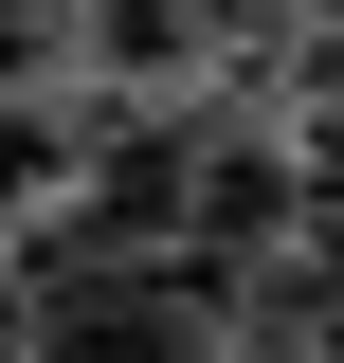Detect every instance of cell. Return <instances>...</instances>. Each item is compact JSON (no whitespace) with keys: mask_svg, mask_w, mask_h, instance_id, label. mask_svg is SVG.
<instances>
[{"mask_svg":"<svg viewBox=\"0 0 344 363\" xmlns=\"http://www.w3.org/2000/svg\"><path fill=\"white\" fill-rule=\"evenodd\" d=\"M73 37L109 55V73H181V55L217 37V0H73Z\"/></svg>","mask_w":344,"mask_h":363,"instance_id":"1","label":"cell"},{"mask_svg":"<svg viewBox=\"0 0 344 363\" xmlns=\"http://www.w3.org/2000/svg\"><path fill=\"white\" fill-rule=\"evenodd\" d=\"M37 182H55V128H37V109H0V218H18Z\"/></svg>","mask_w":344,"mask_h":363,"instance_id":"2","label":"cell"},{"mask_svg":"<svg viewBox=\"0 0 344 363\" xmlns=\"http://www.w3.org/2000/svg\"><path fill=\"white\" fill-rule=\"evenodd\" d=\"M308 18H344V0H308Z\"/></svg>","mask_w":344,"mask_h":363,"instance_id":"3","label":"cell"}]
</instances>
